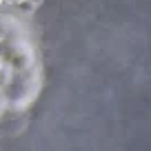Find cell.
<instances>
[{
  "label": "cell",
  "instance_id": "1",
  "mask_svg": "<svg viewBox=\"0 0 151 151\" xmlns=\"http://www.w3.org/2000/svg\"><path fill=\"white\" fill-rule=\"evenodd\" d=\"M0 69H2V60H0Z\"/></svg>",
  "mask_w": 151,
  "mask_h": 151
},
{
  "label": "cell",
  "instance_id": "3",
  "mask_svg": "<svg viewBox=\"0 0 151 151\" xmlns=\"http://www.w3.org/2000/svg\"><path fill=\"white\" fill-rule=\"evenodd\" d=\"M0 2H2V0H0Z\"/></svg>",
  "mask_w": 151,
  "mask_h": 151
},
{
  "label": "cell",
  "instance_id": "2",
  "mask_svg": "<svg viewBox=\"0 0 151 151\" xmlns=\"http://www.w3.org/2000/svg\"><path fill=\"white\" fill-rule=\"evenodd\" d=\"M14 2H22V0H14Z\"/></svg>",
  "mask_w": 151,
  "mask_h": 151
}]
</instances>
